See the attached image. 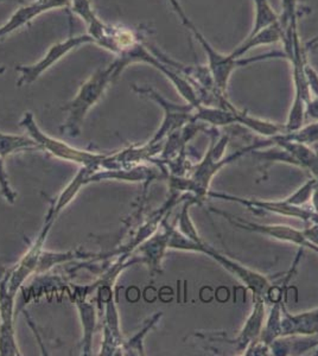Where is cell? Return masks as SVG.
Wrapping results in <instances>:
<instances>
[{
    "instance_id": "6da1fadb",
    "label": "cell",
    "mask_w": 318,
    "mask_h": 356,
    "mask_svg": "<svg viewBox=\"0 0 318 356\" xmlns=\"http://www.w3.org/2000/svg\"><path fill=\"white\" fill-rule=\"evenodd\" d=\"M228 143H230V137L225 134L222 136L218 140H216V138L213 137L212 145H210L206 156L201 162H198L196 165L191 168V170L186 177L170 176L169 182L171 191L176 194H180L181 191H186L189 195L190 199L193 200L196 204L203 202L209 193L210 183L213 181L214 176L218 174L223 166L235 162L237 159L248 152H255L259 149L273 145L271 138H267L266 140L246 146L241 150L237 151L233 154H230L228 157L225 158L223 154H225Z\"/></svg>"
},
{
    "instance_id": "7a4b0ae2",
    "label": "cell",
    "mask_w": 318,
    "mask_h": 356,
    "mask_svg": "<svg viewBox=\"0 0 318 356\" xmlns=\"http://www.w3.org/2000/svg\"><path fill=\"white\" fill-rule=\"evenodd\" d=\"M116 79V65L113 62L104 68L97 69L92 76H89L88 80L81 85L73 100L62 107V111L67 112V119L61 126V132L72 138L80 136L89 111L97 105L109 83Z\"/></svg>"
},
{
    "instance_id": "3957f363",
    "label": "cell",
    "mask_w": 318,
    "mask_h": 356,
    "mask_svg": "<svg viewBox=\"0 0 318 356\" xmlns=\"http://www.w3.org/2000/svg\"><path fill=\"white\" fill-rule=\"evenodd\" d=\"M316 181H317V178H311L305 184H303L299 189L294 191V194H291L286 199L279 200V201L244 199L240 196L210 191L208 193V196L214 197V199L237 202L250 208V209H253V211L255 209V211L274 213V214L282 215L286 218L302 220L309 225H314V223H318V214L312 209V207H308L306 204L311 200V195L314 191Z\"/></svg>"
},
{
    "instance_id": "277c9868",
    "label": "cell",
    "mask_w": 318,
    "mask_h": 356,
    "mask_svg": "<svg viewBox=\"0 0 318 356\" xmlns=\"http://www.w3.org/2000/svg\"><path fill=\"white\" fill-rule=\"evenodd\" d=\"M189 33L195 37V40L198 42V44L201 45L203 51L206 53L207 60H208V65H208L210 73H212L215 86L222 94H225V95H227V88H228L232 74L237 69L252 65V63H257V62L271 60V58H280V57L286 58L284 51L266 53L264 55L247 57V58H244V57L234 58L230 54L225 55V54L220 53L216 49L214 48L213 45L210 44V42L205 37V35L195 26V24L189 29Z\"/></svg>"
},
{
    "instance_id": "5b68a950",
    "label": "cell",
    "mask_w": 318,
    "mask_h": 356,
    "mask_svg": "<svg viewBox=\"0 0 318 356\" xmlns=\"http://www.w3.org/2000/svg\"><path fill=\"white\" fill-rule=\"evenodd\" d=\"M19 125L28 131L29 136L40 145L42 150L48 151L55 157L65 159L68 162H75L82 166H101L107 154H93L88 151L79 150L73 146L65 144L56 138L49 137L37 126L36 120L31 112H26L20 119Z\"/></svg>"
},
{
    "instance_id": "8992f818",
    "label": "cell",
    "mask_w": 318,
    "mask_h": 356,
    "mask_svg": "<svg viewBox=\"0 0 318 356\" xmlns=\"http://www.w3.org/2000/svg\"><path fill=\"white\" fill-rule=\"evenodd\" d=\"M133 90L139 94L141 97L151 99L152 102H157L164 111V119L161 122L159 130L154 134L149 143L151 144H159L163 142V139L169 137L170 134L181 130L183 126L186 125L188 122H193V108L191 105H177L175 102H171L163 97L157 90L146 87V86H133Z\"/></svg>"
},
{
    "instance_id": "52a82bcc",
    "label": "cell",
    "mask_w": 318,
    "mask_h": 356,
    "mask_svg": "<svg viewBox=\"0 0 318 356\" xmlns=\"http://www.w3.org/2000/svg\"><path fill=\"white\" fill-rule=\"evenodd\" d=\"M94 43L93 37L89 33L70 36L65 41L58 42L49 48L48 53L33 65H18L16 70L20 74L19 79L17 81L18 87L29 86L38 80V77L45 74L48 69L56 65L61 58L67 56L74 49H77L81 45L90 44Z\"/></svg>"
},
{
    "instance_id": "ba28073f",
    "label": "cell",
    "mask_w": 318,
    "mask_h": 356,
    "mask_svg": "<svg viewBox=\"0 0 318 356\" xmlns=\"http://www.w3.org/2000/svg\"><path fill=\"white\" fill-rule=\"evenodd\" d=\"M198 253L208 255L212 259L215 260L216 263L220 264L227 271L235 275L246 288L253 293V300L255 298H267V293L270 290V280L266 275L259 273V272L251 270L248 267L238 263L237 260L230 259V257L221 254L220 252L215 251L213 247L207 245L205 241L198 246Z\"/></svg>"
},
{
    "instance_id": "9c48e42d",
    "label": "cell",
    "mask_w": 318,
    "mask_h": 356,
    "mask_svg": "<svg viewBox=\"0 0 318 356\" xmlns=\"http://www.w3.org/2000/svg\"><path fill=\"white\" fill-rule=\"evenodd\" d=\"M212 211L215 214L222 215L233 226L239 227V228H242L246 231L254 232V233H258V234L271 236L273 239L280 240L284 243H294V245H297L299 247H305V248L316 252L318 254V246L311 243L310 240L308 239L304 235L303 231H299L294 227L285 226V225H262V223L250 222V221H245L241 218H235L233 215L218 211L215 208H212Z\"/></svg>"
},
{
    "instance_id": "30bf717a",
    "label": "cell",
    "mask_w": 318,
    "mask_h": 356,
    "mask_svg": "<svg viewBox=\"0 0 318 356\" xmlns=\"http://www.w3.org/2000/svg\"><path fill=\"white\" fill-rule=\"evenodd\" d=\"M70 6V0H33L18 8L5 24L0 26V38L15 33L37 17L56 8H67Z\"/></svg>"
},
{
    "instance_id": "8fae6325",
    "label": "cell",
    "mask_w": 318,
    "mask_h": 356,
    "mask_svg": "<svg viewBox=\"0 0 318 356\" xmlns=\"http://www.w3.org/2000/svg\"><path fill=\"white\" fill-rule=\"evenodd\" d=\"M15 296L0 286V355L19 356L16 330L13 323Z\"/></svg>"
},
{
    "instance_id": "7c38bea8",
    "label": "cell",
    "mask_w": 318,
    "mask_h": 356,
    "mask_svg": "<svg viewBox=\"0 0 318 356\" xmlns=\"http://www.w3.org/2000/svg\"><path fill=\"white\" fill-rule=\"evenodd\" d=\"M265 302L262 298H255L253 300V310L246 321L244 328L239 332L237 339L234 340H227V343L233 344L239 352L245 353L247 349L252 347L253 344L258 342L262 335V328L265 324Z\"/></svg>"
},
{
    "instance_id": "4fadbf2b",
    "label": "cell",
    "mask_w": 318,
    "mask_h": 356,
    "mask_svg": "<svg viewBox=\"0 0 318 356\" xmlns=\"http://www.w3.org/2000/svg\"><path fill=\"white\" fill-rule=\"evenodd\" d=\"M161 226L163 229L161 232L151 235L149 240L138 247V253L141 257L136 261L146 264L149 266L151 275L161 273V260L164 258L166 250L169 248L166 219L161 221Z\"/></svg>"
},
{
    "instance_id": "5bb4252c",
    "label": "cell",
    "mask_w": 318,
    "mask_h": 356,
    "mask_svg": "<svg viewBox=\"0 0 318 356\" xmlns=\"http://www.w3.org/2000/svg\"><path fill=\"white\" fill-rule=\"evenodd\" d=\"M318 336V308L299 315H291L283 309V336Z\"/></svg>"
},
{
    "instance_id": "9a60e30c",
    "label": "cell",
    "mask_w": 318,
    "mask_h": 356,
    "mask_svg": "<svg viewBox=\"0 0 318 356\" xmlns=\"http://www.w3.org/2000/svg\"><path fill=\"white\" fill-rule=\"evenodd\" d=\"M283 41V28L280 23H276L270 28L264 29L254 35H248L245 41L230 53L234 58H241L254 48L262 45L277 44Z\"/></svg>"
},
{
    "instance_id": "2e32d148",
    "label": "cell",
    "mask_w": 318,
    "mask_h": 356,
    "mask_svg": "<svg viewBox=\"0 0 318 356\" xmlns=\"http://www.w3.org/2000/svg\"><path fill=\"white\" fill-rule=\"evenodd\" d=\"M70 8L77 17H80L81 19L85 22L88 28V33L93 37L94 43H95L97 37L104 33L106 23L94 11L92 1L90 0H70Z\"/></svg>"
},
{
    "instance_id": "e0dca14e",
    "label": "cell",
    "mask_w": 318,
    "mask_h": 356,
    "mask_svg": "<svg viewBox=\"0 0 318 356\" xmlns=\"http://www.w3.org/2000/svg\"><path fill=\"white\" fill-rule=\"evenodd\" d=\"M75 303H77V309L80 312L81 322L84 327V355H90L92 352V341H93V332L95 329V323H97V315L95 310L92 304L87 303L85 297L77 293L75 296Z\"/></svg>"
},
{
    "instance_id": "ac0fdd59",
    "label": "cell",
    "mask_w": 318,
    "mask_h": 356,
    "mask_svg": "<svg viewBox=\"0 0 318 356\" xmlns=\"http://www.w3.org/2000/svg\"><path fill=\"white\" fill-rule=\"evenodd\" d=\"M40 149L33 138L25 136H16V134H3L0 132V157L6 159L8 156L19 152V151L29 150V149Z\"/></svg>"
},
{
    "instance_id": "d6986e66",
    "label": "cell",
    "mask_w": 318,
    "mask_h": 356,
    "mask_svg": "<svg viewBox=\"0 0 318 356\" xmlns=\"http://www.w3.org/2000/svg\"><path fill=\"white\" fill-rule=\"evenodd\" d=\"M255 15H254L253 28L250 35L262 31L264 29L270 28L272 25L278 23L280 15L274 11L269 0H253Z\"/></svg>"
},
{
    "instance_id": "ffe728a7",
    "label": "cell",
    "mask_w": 318,
    "mask_h": 356,
    "mask_svg": "<svg viewBox=\"0 0 318 356\" xmlns=\"http://www.w3.org/2000/svg\"><path fill=\"white\" fill-rule=\"evenodd\" d=\"M161 315H163L161 312H157L156 315H153L152 317H151V318L144 324V327L141 329V332H137V335L133 336L131 340L122 343L121 347H124V350L127 352L129 355H143V354H144V349H143V340H144V337H145L148 332H150V330L154 327V324L157 323L158 320L161 318Z\"/></svg>"
},
{
    "instance_id": "44dd1931",
    "label": "cell",
    "mask_w": 318,
    "mask_h": 356,
    "mask_svg": "<svg viewBox=\"0 0 318 356\" xmlns=\"http://www.w3.org/2000/svg\"><path fill=\"white\" fill-rule=\"evenodd\" d=\"M283 137L291 140V142L301 143L305 145H311L315 143H318V120H315L311 124L304 125L299 130L294 132H284Z\"/></svg>"
},
{
    "instance_id": "7402d4cb",
    "label": "cell",
    "mask_w": 318,
    "mask_h": 356,
    "mask_svg": "<svg viewBox=\"0 0 318 356\" xmlns=\"http://www.w3.org/2000/svg\"><path fill=\"white\" fill-rule=\"evenodd\" d=\"M283 13L279 18L282 25H299L301 11L297 0H282Z\"/></svg>"
},
{
    "instance_id": "603a6c76",
    "label": "cell",
    "mask_w": 318,
    "mask_h": 356,
    "mask_svg": "<svg viewBox=\"0 0 318 356\" xmlns=\"http://www.w3.org/2000/svg\"><path fill=\"white\" fill-rule=\"evenodd\" d=\"M4 162V159L0 157V193L8 203L13 204L16 202L17 194L13 191L11 184H10V179H8V172L5 169Z\"/></svg>"
},
{
    "instance_id": "cb8c5ba5",
    "label": "cell",
    "mask_w": 318,
    "mask_h": 356,
    "mask_svg": "<svg viewBox=\"0 0 318 356\" xmlns=\"http://www.w3.org/2000/svg\"><path fill=\"white\" fill-rule=\"evenodd\" d=\"M306 80L310 88L311 97H318V73L317 70L310 65V62L306 61L305 65Z\"/></svg>"
},
{
    "instance_id": "d4e9b609",
    "label": "cell",
    "mask_w": 318,
    "mask_h": 356,
    "mask_svg": "<svg viewBox=\"0 0 318 356\" xmlns=\"http://www.w3.org/2000/svg\"><path fill=\"white\" fill-rule=\"evenodd\" d=\"M168 1H169V4L171 5V8H173V11L176 13V16L178 17V19L181 21L183 26L189 31V29L193 26V23L190 21V18L186 15V11H184V8H182L180 0H168Z\"/></svg>"
},
{
    "instance_id": "484cf974",
    "label": "cell",
    "mask_w": 318,
    "mask_h": 356,
    "mask_svg": "<svg viewBox=\"0 0 318 356\" xmlns=\"http://www.w3.org/2000/svg\"><path fill=\"white\" fill-rule=\"evenodd\" d=\"M305 115L312 120H318V97H311L310 102H308Z\"/></svg>"
},
{
    "instance_id": "4316f807",
    "label": "cell",
    "mask_w": 318,
    "mask_h": 356,
    "mask_svg": "<svg viewBox=\"0 0 318 356\" xmlns=\"http://www.w3.org/2000/svg\"><path fill=\"white\" fill-rule=\"evenodd\" d=\"M310 201L312 209L318 214V178L317 181H316V184H315L314 191H312V195H311Z\"/></svg>"
},
{
    "instance_id": "83f0119b",
    "label": "cell",
    "mask_w": 318,
    "mask_h": 356,
    "mask_svg": "<svg viewBox=\"0 0 318 356\" xmlns=\"http://www.w3.org/2000/svg\"><path fill=\"white\" fill-rule=\"evenodd\" d=\"M318 45V35L317 36H315L314 38H311L310 41L306 42V44L304 45L305 47L306 51H309L311 49H315Z\"/></svg>"
},
{
    "instance_id": "f1b7e54d",
    "label": "cell",
    "mask_w": 318,
    "mask_h": 356,
    "mask_svg": "<svg viewBox=\"0 0 318 356\" xmlns=\"http://www.w3.org/2000/svg\"><path fill=\"white\" fill-rule=\"evenodd\" d=\"M6 268H5L1 264H0V282L4 280L5 275H6Z\"/></svg>"
},
{
    "instance_id": "f546056e",
    "label": "cell",
    "mask_w": 318,
    "mask_h": 356,
    "mask_svg": "<svg viewBox=\"0 0 318 356\" xmlns=\"http://www.w3.org/2000/svg\"><path fill=\"white\" fill-rule=\"evenodd\" d=\"M5 1H19V3H23V0H0V3H5Z\"/></svg>"
},
{
    "instance_id": "4dcf8cb0",
    "label": "cell",
    "mask_w": 318,
    "mask_h": 356,
    "mask_svg": "<svg viewBox=\"0 0 318 356\" xmlns=\"http://www.w3.org/2000/svg\"><path fill=\"white\" fill-rule=\"evenodd\" d=\"M5 73V67L4 65H0V74H4Z\"/></svg>"
}]
</instances>
